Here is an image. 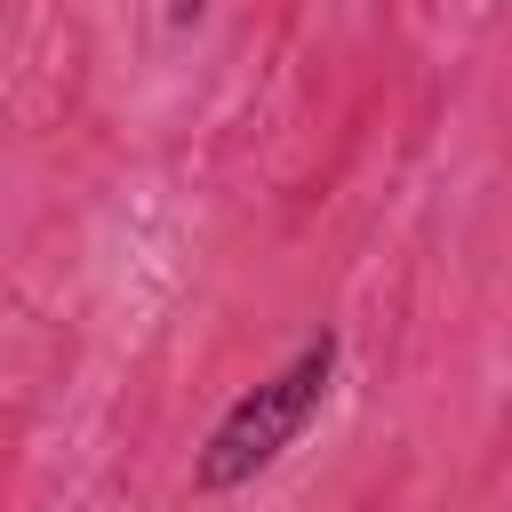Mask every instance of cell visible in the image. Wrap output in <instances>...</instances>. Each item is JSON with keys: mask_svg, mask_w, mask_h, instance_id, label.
Segmentation results:
<instances>
[{"mask_svg": "<svg viewBox=\"0 0 512 512\" xmlns=\"http://www.w3.org/2000/svg\"><path fill=\"white\" fill-rule=\"evenodd\" d=\"M336 336L320 328L288 368H272L264 384H248L224 416H216V432L200 440V456H192V488L200 496H224V488H248L256 472H272L296 440H304V424L320 416V400H328V384H336Z\"/></svg>", "mask_w": 512, "mask_h": 512, "instance_id": "cell-1", "label": "cell"}, {"mask_svg": "<svg viewBox=\"0 0 512 512\" xmlns=\"http://www.w3.org/2000/svg\"><path fill=\"white\" fill-rule=\"evenodd\" d=\"M200 16H208V0H168V24H176V32H184V24H200Z\"/></svg>", "mask_w": 512, "mask_h": 512, "instance_id": "cell-2", "label": "cell"}]
</instances>
